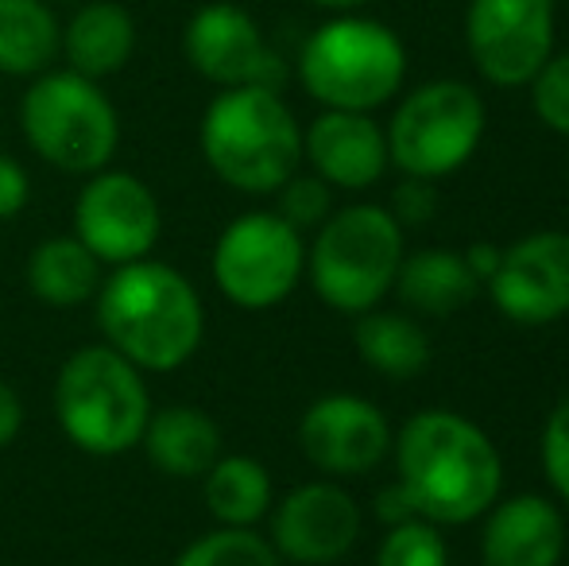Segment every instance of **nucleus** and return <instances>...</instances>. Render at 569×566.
I'll use <instances>...</instances> for the list:
<instances>
[{"label":"nucleus","instance_id":"f03ea898","mask_svg":"<svg viewBox=\"0 0 569 566\" xmlns=\"http://www.w3.org/2000/svg\"><path fill=\"white\" fill-rule=\"evenodd\" d=\"M101 341L140 373H174L206 338V307L198 287L167 260L117 265L93 295Z\"/></svg>","mask_w":569,"mask_h":566},{"label":"nucleus","instance_id":"393cba45","mask_svg":"<svg viewBox=\"0 0 569 566\" xmlns=\"http://www.w3.org/2000/svg\"><path fill=\"white\" fill-rule=\"evenodd\" d=\"M174 566H283L268 536L256 528H213L190 539Z\"/></svg>","mask_w":569,"mask_h":566},{"label":"nucleus","instance_id":"dca6fc26","mask_svg":"<svg viewBox=\"0 0 569 566\" xmlns=\"http://www.w3.org/2000/svg\"><path fill=\"white\" fill-rule=\"evenodd\" d=\"M302 159L333 190H368L391 163L388 132L372 121V113L322 109L310 129H302Z\"/></svg>","mask_w":569,"mask_h":566},{"label":"nucleus","instance_id":"72a5a7b5","mask_svg":"<svg viewBox=\"0 0 569 566\" xmlns=\"http://www.w3.org/2000/svg\"><path fill=\"white\" fill-rule=\"evenodd\" d=\"M465 260H469L472 276H477L480 284H488V276L500 265V249H492V245H472V249L465 252Z\"/></svg>","mask_w":569,"mask_h":566},{"label":"nucleus","instance_id":"c9c22d12","mask_svg":"<svg viewBox=\"0 0 569 566\" xmlns=\"http://www.w3.org/2000/svg\"><path fill=\"white\" fill-rule=\"evenodd\" d=\"M47 4H82V0H47Z\"/></svg>","mask_w":569,"mask_h":566},{"label":"nucleus","instance_id":"0eeeda50","mask_svg":"<svg viewBox=\"0 0 569 566\" xmlns=\"http://www.w3.org/2000/svg\"><path fill=\"white\" fill-rule=\"evenodd\" d=\"M403 75L407 51L399 36L368 16L326 20L299 54V82L322 109L372 113L396 98Z\"/></svg>","mask_w":569,"mask_h":566},{"label":"nucleus","instance_id":"1a4fd4ad","mask_svg":"<svg viewBox=\"0 0 569 566\" xmlns=\"http://www.w3.org/2000/svg\"><path fill=\"white\" fill-rule=\"evenodd\" d=\"M210 272L232 307L271 310L307 276V241L276 210H248L218 234Z\"/></svg>","mask_w":569,"mask_h":566},{"label":"nucleus","instance_id":"a878e982","mask_svg":"<svg viewBox=\"0 0 569 566\" xmlns=\"http://www.w3.org/2000/svg\"><path fill=\"white\" fill-rule=\"evenodd\" d=\"M376 566H450V547L438 524L407 520L388 528V536L380 539Z\"/></svg>","mask_w":569,"mask_h":566},{"label":"nucleus","instance_id":"2f4dec72","mask_svg":"<svg viewBox=\"0 0 569 566\" xmlns=\"http://www.w3.org/2000/svg\"><path fill=\"white\" fill-rule=\"evenodd\" d=\"M20 430H23V400L12 388V380L0 377V450L12 446Z\"/></svg>","mask_w":569,"mask_h":566},{"label":"nucleus","instance_id":"f257e3e1","mask_svg":"<svg viewBox=\"0 0 569 566\" xmlns=\"http://www.w3.org/2000/svg\"><path fill=\"white\" fill-rule=\"evenodd\" d=\"M399 485L430 524H472L500 500L503 461L469 416L427 408L391 438Z\"/></svg>","mask_w":569,"mask_h":566},{"label":"nucleus","instance_id":"f3484780","mask_svg":"<svg viewBox=\"0 0 569 566\" xmlns=\"http://www.w3.org/2000/svg\"><path fill=\"white\" fill-rule=\"evenodd\" d=\"M566 555V516L542 493H516L485 513V566H558Z\"/></svg>","mask_w":569,"mask_h":566},{"label":"nucleus","instance_id":"4be33fe9","mask_svg":"<svg viewBox=\"0 0 569 566\" xmlns=\"http://www.w3.org/2000/svg\"><path fill=\"white\" fill-rule=\"evenodd\" d=\"M62 54V23L47 0H0V75L36 78Z\"/></svg>","mask_w":569,"mask_h":566},{"label":"nucleus","instance_id":"b1692460","mask_svg":"<svg viewBox=\"0 0 569 566\" xmlns=\"http://www.w3.org/2000/svg\"><path fill=\"white\" fill-rule=\"evenodd\" d=\"M352 346L360 361L372 365L380 377L407 380L430 365V338L411 315L399 310H365L352 326Z\"/></svg>","mask_w":569,"mask_h":566},{"label":"nucleus","instance_id":"7c9ffc66","mask_svg":"<svg viewBox=\"0 0 569 566\" xmlns=\"http://www.w3.org/2000/svg\"><path fill=\"white\" fill-rule=\"evenodd\" d=\"M28 198H31V179L23 171V163L0 151V221L16 218L28 206Z\"/></svg>","mask_w":569,"mask_h":566},{"label":"nucleus","instance_id":"2eb2a0df","mask_svg":"<svg viewBox=\"0 0 569 566\" xmlns=\"http://www.w3.org/2000/svg\"><path fill=\"white\" fill-rule=\"evenodd\" d=\"M299 446L326 477H360L391 454V424L365 396L330 393L302 411Z\"/></svg>","mask_w":569,"mask_h":566},{"label":"nucleus","instance_id":"473e14b6","mask_svg":"<svg viewBox=\"0 0 569 566\" xmlns=\"http://www.w3.org/2000/svg\"><path fill=\"white\" fill-rule=\"evenodd\" d=\"M376 516H380L388 528H396V524H407V520H422L419 513H415L411 497L403 493V485H388V489H380V497H376Z\"/></svg>","mask_w":569,"mask_h":566},{"label":"nucleus","instance_id":"4468645a","mask_svg":"<svg viewBox=\"0 0 569 566\" xmlns=\"http://www.w3.org/2000/svg\"><path fill=\"white\" fill-rule=\"evenodd\" d=\"M360 505L338 481H307L271 505V547L299 566H330L360 539Z\"/></svg>","mask_w":569,"mask_h":566},{"label":"nucleus","instance_id":"bb28decb","mask_svg":"<svg viewBox=\"0 0 569 566\" xmlns=\"http://www.w3.org/2000/svg\"><path fill=\"white\" fill-rule=\"evenodd\" d=\"M276 195H279L276 214L287 221V226L299 229V234L318 229L333 214V187L326 179H318V175H299V171H295L291 179L276 190Z\"/></svg>","mask_w":569,"mask_h":566},{"label":"nucleus","instance_id":"412c9836","mask_svg":"<svg viewBox=\"0 0 569 566\" xmlns=\"http://www.w3.org/2000/svg\"><path fill=\"white\" fill-rule=\"evenodd\" d=\"M101 268L106 265L74 234H59L31 249L23 280H28V291L47 307H82V302H93L101 280H106Z\"/></svg>","mask_w":569,"mask_h":566},{"label":"nucleus","instance_id":"6ab92c4d","mask_svg":"<svg viewBox=\"0 0 569 566\" xmlns=\"http://www.w3.org/2000/svg\"><path fill=\"white\" fill-rule=\"evenodd\" d=\"M62 54L78 75L113 78L136 54V20L117 0H82L70 23L62 28Z\"/></svg>","mask_w":569,"mask_h":566},{"label":"nucleus","instance_id":"f8f14e48","mask_svg":"<svg viewBox=\"0 0 569 566\" xmlns=\"http://www.w3.org/2000/svg\"><path fill=\"white\" fill-rule=\"evenodd\" d=\"M182 54L187 62L221 90L237 86H268L279 90L287 67L263 39L260 23L229 0L202 4L182 28Z\"/></svg>","mask_w":569,"mask_h":566},{"label":"nucleus","instance_id":"cd10ccee","mask_svg":"<svg viewBox=\"0 0 569 566\" xmlns=\"http://www.w3.org/2000/svg\"><path fill=\"white\" fill-rule=\"evenodd\" d=\"M531 109L550 132L569 137V51L550 54L542 70L531 78Z\"/></svg>","mask_w":569,"mask_h":566},{"label":"nucleus","instance_id":"c756f323","mask_svg":"<svg viewBox=\"0 0 569 566\" xmlns=\"http://www.w3.org/2000/svg\"><path fill=\"white\" fill-rule=\"evenodd\" d=\"M388 214L399 221V226H427L430 218L438 214V190L430 179H411V175H403V182L396 187V195H391V206Z\"/></svg>","mask_w":569,"mask_h":566},{"label":"nucleus","instance_id":"423d86ee","mask_svg":"<svg viewBox=\"0 0 569 566\" xmlns=\"http://www.w3.org/2000/svg\"><path fill=\"white\" fill-rule=\"evenodd\" d=\"M20 132L47 167L86 179L113 163L120 117L101 82L70 67H51L23 90Z\"/></svg>","mask_w":569,"mask_h":566},{"label":"nucleus","instance_id":"ddd939ff","mask_svg":"<svg viewBox=\"0 0 569 566\" xmlns=\"http://www.w3.org/2000/svg\"><path fill=\"white\" fill-rule=\"evenodd\" d=\"M492 307L516 326H550L569 315V234L539 229L500 249L488 276Z\"/></svg>","mask_w":569,"mask_h":566},{"label":"nucleus","instance_id":"9b49d317","mask_svg":"<svg viewBox=\"0 0 569 566\" xmlns=\"http://www.w3.org/2000/svg\"><path fill=\"white\" fill-rule=\"evenodd\" d=\"M465 43L485 82L527 86L555 54V0H472Z\"/></svg>","mask_w":569,"mask_h":566},{"label":"nucleus","instance_id":"5701e85b","mask_svg":"<svg viewBox=\"0 0 569 566\" xmlns=\"http://www.w3.org/2000/svg\"><path fill=\"white\" fill-rule=\"evenodd\" d=\"M202 500L221 528H256L276 505L271 474L248 454H221L202 477Z\"/></svg>","mask_w":569,"mask_h":566},{"label":"nucleus","instance_id":"39448f33","mask_svg":"<svg viewBox=\"0 0 569 566\" xmlns=\"http://www.w3.org/2000/svg\"><path fill=\"white\" fill-rule=\"evenodd\" d=\"M403 257V226L388 206L352 202L315 229V245H307V276L326 307L365 315L396 287Z\"/></svg>","mask_w":569,"mask_h":566},{"label":"nucleus","instance_id":"f704fd0d","mask_svg":"<svg viewBox=\"0 0 569 566\" xmlns=\"http://www.w3.org/2000/svg\"><path fill=\"white\" fill-rule=\"evenodd\" d=\"M310 4H318V8H330V12H352V8L368 4V0H310Z\"/></svg>","mask_w":569,"mask_h":566},{"label":"nucleus","instance_id":"20e7f679","mask_svg":"<svg viewBox=\"0 0 569 566\" xmlns=\"http://www.w3.org/2000/svg\"><path fill=\"white\" fill-rule=\"evenodd\" d=\"M51 404L62 435L93 458H117L140 446L151 416L143 373L106 341L74 349L62 361Z\"/></svg>","mask_w":569,"mask_h":566},{"label":"nucleus","instance_id":"aec40b11","mask_svg":"<svg viewBox=\"0 0 569 566\" xmlns=\"http://www.w3.org/2000/svg\"><path fill=\"white\" fill-rule=\"evenodd\" d=\"M396 291H399V299L411 310H419V315L446 318L477 299L480 280L472 276L465 252L419 249V252H407L403 265H399Z\"/></svg>","mask_w":569,"mask_h":566},{"label":"nucleus","instance_id":"c85d7f7f","mask_svg":"<svg viewBox=\"0 0 569 566\" xmlns=\"http://www.w3.org/2000/svg\"><path fill=\"white\" fill-rule=\"evenodd\" d=\"M542 469L550 477V489L569 505V393L555 404L542 427Z\"/></svg>","mask_w":569,"mask_h":566},{"label":"nucleus","instance_id":"a211bd4d","mask_svg":"<svg viewBox=\"0 0 569 566\" xmlns=\"http://www.w3.org/2000/svg\"><path fill=\"white\" fill-rule=\"evenodd\" d=\"M140 450L163 477L174 481H194L226 454V435L218 419L194 404H167L151 408L148 427L140 435Z\"/></svg>","mask_w":569,"mask_h":566},{"label":"nucleus","instance_id":"7ed1b4c3","mask_svg":"<svg viewBox=\"0 0 569 566\" xmlns=\"http://www.w3.org/2000/svg\"><path fill=\"white\" fill-rule=\"evenodd\" d=\"M202 159L240 195H276L302 163V129L291 106L268 86L221 90L206 106Z\"/></svg>","mask_w":569,"mask_h":566},{"label":"nucleus","instance_id":"9d476101","mask_svg":"<svg viewBox=\"0 0 569 566\" xmlns=\"http://www.w3.org/2000/svg\"><path fill=\"white\" fill-rule=\"evenodd\" d=\"M74 237L106 268L151 257L163 237V210L156 190L140 175L113 167L86 175V187L78 190L74 202Z\"/></svg>","mask_w":569,"mask_h":566},{"label":"nucleus","instance_id":"6e6552de","mask_svg":"<svg viewBox=\"0 0 569 566\" xmlns=\"http://www.w3.org/2000/svg\"><path fill=\"white\" fill-rule=\"evenodd\" d=\"M485 125L480 93L453 78H438L399 101L388 125V156L411 179H446L477 156Z\"/></svg>","mask_w":569,"mask_h":566}]
</instances>
